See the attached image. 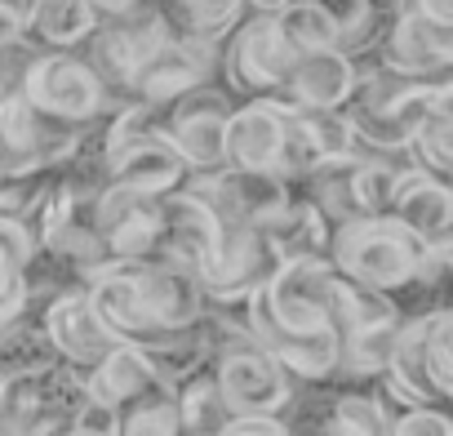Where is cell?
I'll list each match as a JSON object with an SVG mask.
<instances>
[{
	"label": "cell",
	"instance_id": "cell-1",
	"mask_svg": "<svg viewBox=\"0 0 453 436\" xmlns=\"http://www.w3.org/2000/svg\"><path fill=\"white\" fill-rule=\"evenodd\" d=\"M329 263L387 294L409 285H435V276H444L435 250L404 223H395L391 214H356L338 223L329 241Z\"/></svg>",
	"mask_w": 453,
	"mask_h": 436
},
{
	"label": "cell",
	"instance_id": "cell-2",
	"mask_svg": "<svg viewBox=\"0 0 453 436\" xmlns=\"http://www.w3.org/2000/svg\"><path fill=\"white\" fill-rule=\"evenodd\" d=\"M169 36H173V27L160 10V0H138V5H129L120 14H103L98 27L89 32V41L81 45V54L107 85L111 103H125L138 67L151 63Z\"/></svg>",
	"mask_w": 453,
	"mask_h": 436
},
{
	"label": "cell",
	"instance_id": "cell-3",
	"mask_svg": "<svg viewBox=\"0 0 453 436\" xmlns=\"http://www.w3.org/2000/svg\"><path fill=\"white\" fill-rule=\"evenodd\" d=\"M19 90L45 116H58V121H72V125H94L116 107L107 85L98 81V72L85 63L81 50H41L23 67Z\"/></svg>",
	"mask_w": 453,
	"mask_h": 436
},
{
	"label": "cell",
	"instance_id": "cell-4",
	"mask_svg": "<svg viewBox=\"0 0 453 436\" xmlns=\"http://www.w3.org/2000/svg\"><path fill=\"white\" fill-rule=\"evenodd\" d=\"M294 63H298V50L285 41L276 14H254V19H241V27L226 36L222 76L232 94L263 98V94L285 90Z\"/></svg>",
	"mask_w": 453,
	"mask_h": 436
},
{
	"label": "cell",
	"instance_id": "cell-5",
	"mask_svg": "<svg viewBox=\"0 0 453 436\" xmlns=\"http://www.w3.org/2000/svg\"><path fill=\"white\" fill-rule=\"evenodd\" d=\"M209 370H213L226 405H232V414H285L303 387L267 343L222 352L209 361Z\"/></svg>",
	"mask_w": 453,
	"mask_h": 436
},
{
	"label": "cell",
	"instance_id": "cell-6",
	"mask_svg": "<svg viewBox=\"0 0 453 436\" xmlns=\"http://www.w3.org/2000/svg\"><path fill=\"white\" fill-rule=\"evenodd\" d=\"M236 107L226 85H200L169 107H160V134L187 160V169H218L226 165V112Z\"/></svg>",
	"mask_w": 453,
	"mask_h": 436
},
{
	"label": "cell",
	"instance_id": "cell-7",
	"mask_svg": "<svg viewBox=\"0 0 453 436\" xmlns=\"http://www.w3.org/2000/svg\"><path fill=\"white\" fill-rule=\"evenodd\" d=\"M222 54H226V41H209V36H169L165 50L138 67L134 85H129V98L138 103H151V107H169L173 98L200 90V85H213V76L222 72ZM125 98V103H129Z\"/></svg>",
	"mask_w": 453,
	"mask_h": 436
},
{
	"label": "cell",
	"instance_id": "cell-8",
	"mask_svg": "<svg viewBox=\"0 0 453 436\" xmlns=\"http://www.w3.org/2000/svg\"><path fill=\"white\" fill-rule=\"evenodd\" d=\"M285 259L254 223H222V250L204 272V303H250Z\"/></svg>",
	"mask_w": 453,
	"mask_h": 436
},
{
	"label": "cell",
	"instance_id": "cell-9",
	"mask_svg": "<svg viewBox=\"0 0 453 436\" xmlns=\"http://www.w3.org/2000/svg\"><path fill=\"white\" fill-rule=\"evenodd\" d=\"M182 187L196 191L222 223H254V228L294 196V183H285L280 174H250V169H236V165L191 169Z\"/></svg>",
	"mask_w": 453,
	"mask_h": 436
},
{
	"label": "cell",
	"instance_id": "cell-10",
	"mask_svg": "<svg viewBox=\"0 0 453 436\" xmlns=\"http://www.w3.org/2000/svg\"><path fill=\"white\" fill-rule=\"evenodd\" d=\"M94 232L103 237L111 259H147L160 241V196H147L125 183H107L94 200H85Z\"/></svg>",
	"mask_w": 453,
	"mask_h": 436
},
{
	"label": "cell",
	"instance_id": "cell-11",
	"mask_svg": "<svg viewBox=\"0 0 453 436\" xmlns=\"http://www.w3.org/2000/svg\"><path fill=\"white\" fill-rule=\"evenodd\" d=\"M222 250V218L187 187L160 196V241H156V254L196 272L204 281V272L213 268Z\"/></svg>",
	"mask_w": 453,
	"mask_h": 436
},
{
	"label": "cell",
	"instance_id": "cell-12",
	"mask_svg": "<svg viewBox=\"0 0 453 436\" xmlns=\"http://www.w3.org/2000/svg\"><path fill=\"white\" fill-rule=\"evenodd\" d=\"M41 321H45V334H50L58 361H67L76 370H94L120 343V334L98 316L85 285H72V290H58L54 299H45Z\"/></svg>",
	"mask_w": 453,
	"mask_h": 436
},
{
	"label": "cell",
	"instance_id": "cell-13",
	"mask_svg": "<svg viewBox=\"0 0 453 436\" xmlns=\"http://www.w3.org/2000/svg\"><path fill=\"white\" fill-rule=\"evenodd\" d=\"M285 138V107L276 98H245L226 112V165L250 174H276Z\"/></svg>",
	"mask_w": 453,
	"mask_h": 436
},
{
	"label": "cell",
	"instance_id": "cell-14",
	"mask_svg": "<svg viewBox=\"0 0 453 436\" xmlns=\"http://www.w3.org/2000/svg\"><path fill=\"white\" fill-rule=\"evenodd\" d=\"M351 90H356V58L334 45V50L298 54L285 90L267 98H276L280 107H347Z\"/></svg>",
	"mask_w": 453,
	"mask_h": 436
},
{
	"label": "cell",
	"instance_id": "cell-15",
	"mask_svg": "<svg viewBox=\"0 0 453 436\" xmlns=\"http://www.w3.org/2000/svg\"><path fill=\"white\" fill-rule=\"evenodd\" d=\"M85 290H89L98 316H103L120 339L142 343V339L160 334L156 321H151V308H147V299H142V290H138V276H134V263H129V259H107L103 268H94L89 281H85Z\"/></svg>",
	"mask_w": 453,
	"mask_h": 436
},
{
	"label": "cell",
	"instance_id": "cell-16",
	"mask_svg": "<svg viewBox=\"0 0 453 436\" xmlns=\"http://www.w3.org/2000/svg\"><path fill=\"white\" fill-rule=\"evenodd\" d=\"M378 67L404 76V81H440L444 72H453L444 58H440V45H435V23H426L418 10H400L391 14L378 50L369 54Z\"/></svg>",
	"mask_w": 453,
	"mask_h": 436
},
{
	"label": "cell",
	"instance_id": "cell-17",
	"mask_svg": "<svg viewBox=\"0 0 453 436\" xmlns=\"http://www.w3.org/2000/svg\"><path fill=\"white\" fill-rule=\"evenodd\" d=\"M395 223H404L413 237H422L426 245H435L444 232H453V183L435 169L413 165L400 178V191L387 209Z\"/></svg>",
	"mask_w": 453,
	"mask_h": 436
},
{
	"label": "cell",
	"instance_id": "cell-18",
	"mask_svg": "<svg viewBox=\"0 0 453 436\" xmlns=\"http://www.w3.org/2000/svg\"><path fill=\"white\" fill-rule=\"evenodd\" d=\"M107 174L111 183H125V187H138L147 196H169L187 183V160L173 152V143L165 134H147L120 152L107 156Z\"/></svg>",
	"mask_w": 453,
	"mask_h": 436
},
{
	"label": "cell",
	"instance_id": "cell-19",
	"mask_svg": "<svg viewBox=\"0 0 453 436\" xmlns=\"http://www.w3.org/2000/svg\"><path fill=\"white\" fill-rule=\"evenodd\" d=\"M258 228L267 232V241L276 245L280 259H329L334 223L320 214V205L307 200L303 191H294L280 209H272Z\"/></svg>",
	"mask_w": 453,
	"mask_h": 436
},
{
	"label": "cell",
	"instance_id": "cell-20",
	"mask_svg": "<svg viewBox=\"0 0 453 436\" xmlns=\"http://www.w3.org/2000/svg\"><path fill=\"white\" fill-rule=\"evenodd\" d=\"M85 387H89L94 396H103L107 405L125 409V405L142 401L147 392H156V387H165V383H160V374L151 370L142 343L120 339V343H116L94 370H85Z\"/></svg>",
	"mask_w": 453,
	"mask_h": 436
},
{
	"label": "cell",
	"instance_id": "cell-21",
	"mask_svg": "<svg viewBox=\"0 0 453 436\" xmlns=\"http://www.w3.org/2000/svg\"><path fill=\"white\" fill-rule=\"evenodd\" d=\"M27 41L36 50H81L89 32L98 27L94 0H19Z\"/></svg>",
	"mask_w": 453,
	"mask_h": 436
},
{
	"label": "cell",
	"instance_id": "cell-22",
	"mask_svg": "<svg viewBox=\"0 0 453 436\" xmlns=\"http://www.w3.org/2000/svg\"><path fill=\"white\" fill-rule=\"evenodd\" d=\"M404 316H387V321H369L356 330H342V356L334 378H351V383H373L378 374H387L395 339H400Z\"/></svg>",
	"mask_w": 453,
	"mask_h": 436
},
{
	"label": "cell",
	"instance_id": "cell-23",
	"mask_svg": "<svg viewBox=\"0 0 453 436\" xmlns=\"http://www.w3.org/2000/svg\"><path fill=\"white\" fill-rule=\"evenodd\" d=\"M142 352H147L151 370L160 374V383L173 387V392L209 365V343H204L200 321L196 325H182V330H160V334L142 339Z\"/></svg>",
	"mask_w": 453,
	"mask_h": 436
},
{
	"label": "cell",
	"instance_id": "cell-24",
	"mask_svg": "<svg viewBox=\"0 0 453 436\" xmlns=\"http://www.w3.org/2000/svg\"><path fill=\"white\" fill-rule=\"evenodd\" d=\"M160 10L173 27V36H209L226 41L241 19H245V0H160Z\"/></svg>",
	"mask_w": 453,
	"mask_h": 436
},
{
	"label": "cell",
	"instance_id": "cell-25",
	"mask_svg": "<svg viewBox=\"0 0 453 436\" xmlns=\"http://www.w3.org/2000/svg\"><path fill=\"white\" fill-rule=\"evenodd\" d=\"M320 432H342V436H373V432H391V409L387 401L373 392H334L329 409L316 423Z\"/></svg>",
	"mask_w": 453,
	"mask_h": 436
},
{
	"label": "cell",
	"instance_id": "cell-26",
	"mask_svg": "<svg viewBox=\"0 0 453 436\" xmlns=\"http://www.w3.org/2000/svg\"><path fill=\"white\" fill-rule=\"evenodd\" d=\"M178 414H182V432H200V436H209V432L218 436L222 423L232 418V405H226L209 365L178 387Z\"/></svg>",
	"mask_w": 453,
	"mask_h": 436
},
{
	"label": "cell",
	"instance_id": "cell-27",
	"mask_svg": "<svg viewBox=\"0 0 453 436\" xmlns=\"http://www.w3.org/2000/svg\"><path fill=\"white\" fill-rule=\"evenodd\" d=\"M320 160H329V156H325V147H320V138H316L307 112H303V107H285V138H280L276 174H280L285 183H303Z\"/></svg>",
	"mask_w": 453,
	"mask_h": 436
},
{
	"label": "cell",
	"instance_id": "cell-28",
	"mask_svg": "<svg viewBox=\"0 0 453 436\" xmlns=\"http://www.w3.org/2000/svg\"><path fill=\"white\" fill-rule=\"evenodd\" d=\"M178 432H182V414L173 387H156L142 401L120 409V436H178Z\"/></svg>",
	"mask_w": 453,
	"mask_h": 436
},
{
	"label": "cell",
	"instance_id": "cell-29",
	"mask_svg": "<svg viewBox=\"0 0 453 436\" xmlns=\"http://www.w3.org/2000/svg\"><path fill=\"white\" fill-rule=\"evenodd\" d=\"M285 41L298 50V54H311V50H334L338 45V32L329 23V14L316 5V0H294L289 10L276 14Z\"/></svg>",
	"mask_w": 453,
	"mask_h": 436
},
{
	"label": "cell",
	"instance_id": "cell-30",
	"mask_svg": "<svg viewBox=\"0 0 453 436\" xmlns=\"http://www.w3.org/2000/svg\"><path fill=\"white\" fill-rule=\"evenodd\" d=\"M413 160L422 169L449 174L453 169V116H431L413 138Z\"/></svg>",
	"mask_w": 453,
	"mask_h": 436
},
{
	"label": "cell",
	"instance_id": "cell-31",
	"mask_svg": "<svg viewBox=\"0 0 453 436\" xmlns=\"http://www.w3.org/2000/svg\"><path fill=\"white\" fill-rule=\"evenodd\" d=\"M72 436H120V409L107 405L103 396L85 392V401L72 409Z\"/></svg>",
	"mask_w": 453,
	"mask_h": 436
},
{
	"label": "cell",
	"instance_id": "cell-32",
	"mask_svg": "<svg viewBox=\"0 0 453 436\" xmlns=\"http://www.w3.org/2000/svg\"><path fill=\"white\" fill-rule=\"evenodd\" d=\"M395 436H453V414L435 409V405H404L391 418Z\"/></svg>",
	"mask_w": 453,
	"mask_h": 436
},
{
	"label": "cell",
	"instance_id": "cell-33",
	"mask_svg": "<svg viewBox=\"0 0 453 436\" xmlns=\"http://www.w3.org/2000/svg\"><path fill=\"white\" fill-rule=\"evenodd\" d=\"M19 312H27V272L0 250V321H14Z\"/></svg>",
	"mask_w": 453,
	"mask_h": 436
},
{
	"label": "cell",
	"instance_id": "cell-34",
	"mask_svg": "<svg viewBox=\"0 0 453 436\" xmlns=\"http://www.w3.org/2000/svg\"><path fill=\"white\" fill-rule=\"evenodd\" d=\"M294 432L285 414H232L218 436H285Z\"/></svg>",
	"mask_w": 453,
	"mask_h": 436
},
{
	"label": "cell",
	"instance_id": "cell-35",
	"mask_svg": "<svg viewBox=\"0 0 453 436\" xmlns=\"http://www.w3.org/2000/svg\"><path fill=\"white\" fill-rule=\"evenodd\" d=\"M45 174H10V169H0V214H23L27 200L36 196Z\"/></svg>",
	"mask_w": 453,
	"mask_h": 436
},
{
	"label": "cell",
	"instance_id": "cell-36",
	"mask_svg": "<svg viewBox=\"0 0 453 436\" xmlns=\"http://www.w3.org/2000/svg\"><path fill=\"white\" fill-rule=\"evenodd\" d=\"M27 23H23V5L19 0H0V50H10L14 41H23Z\"/></svg>",
	"mask_w": 453,
	"mask_h": 436
},
{
	"label": "cell",
	"instance_id": "cell-37",
	"mask_svg": "<svg viewBox=\"0 0 453 436\" xmlns=\"http://www.w3.org/2000/svg\"><path fill=\"white\" fill-rule=\"evenodd\" d=\"M431 116H453V72L431 81Z\"/></svg>",
	"mask_w": 453,
	"mask_h": 436
},
{
	"label": "cell",
	"instance_id": "cell-38",
	"mask_svg": "<svg viewBox=\"0 0 453 436\" xmlns=\"http://www.w3.org/2000/svg\"><path fill=\"white\" fill-rule=\"evenodd\" d=\"M413 10L435 27H453V0H413Z\"/></svg>",
	"mask_w": 453,
	"mask_h": 436
},
{
	"label": "cell",
	"instance_id": "cell-39",
	"mask_svg": "<svg viewBox=\"0 0 453 436\" xmlns=\"http://www.w3.org/2000/svg\"><path fill=\"white\" fill-rule=\"evenodd\" d=\"M431 250H435V259H440L444 276H453V232H444V237H440V241H435Z\"/></svg>",
	"mask_w": 453,
	"mask_h": 436
},
{
	"label": "cell",
	"instance_id": "cell-40",
	"mask_svg": "<svg viewBox=\"0 0 453 436\" xmlns=\"http://www.w3.org/2000/svg\"><path fill=\"white\" fill-rule=\"evenodd\" d=\"M245 5H250L254 14H280V10L294 5V0H245Z\"/></svg>",
	"mask_w": 453,
	"mask_h": 436
},
{
	"label": "cell",
	"instance_id": "cell-41",
	"mask_svg": "<svg viewBox=\"0 0 453 436\" xmlns=\"http://www.w3.org/2000/svg\"><path fill=\"white\" fill-rule=\"evenodd\" d=\"M435 45H440V58L453 67V27H435Z\"/></svg>",
	"mask_w": 453,
	"mask_h": 436
},
{
	"label": "cell",
	"instance_id": "cell-42",
	"mask_svg": "<svg viewBox=\"0 0 453 436\" xmlns=\"http://www.w3.org/2000/svg\"><path fill=\"white\" fill-rule=\"evenodd\" d=\"M129 5H138V0H94L98 19H103V14H120V10H129Z\"/></svg>",
	"mask_w": 453,
	"mask_h": 436
},
{
	"label": "cell",
	"instance_id": "cell-43",
	"mask_svg": "<svg viewBox=\"0 0 453 436\" xmlns=\"http://www.w3.org/2000/svg\"><path fill=\"white\" fill-rule=\"evenodd\" d=\"M382 10H391V14H400V10H413V0H378Z\"/></svg>",
	"mask_w": 453,
	"mask_h": 436
},
{
	"label": "cell",
	"instance_id": "cell-44",
	"mask_svg": "<svg viewBox=\"0 0 453 436\" xmlns=\"http://www.w3.org/2000/svg\"><path fill=\"white\" fill-rule=\"evenodd\" d=\"M0 90H10V81H5V67H0Z\"/></svg>",
	"mask_w": 453,
	"mask_h": 436
},
{
	"label": "cell",
	"instance_id": "cell-45",
	"mask_svg": "<svg viewBox=\"0 0 453 436\" xmlns=\"http://www.w3.org/2000/svg\"><path fill=\"white\" fill-rule=\"evenodd\" d=\"M444 178H449V183H453V169H449V174H444Z\"/></svg>",
	"mask_w": 453,
	"mask_h": 436
},
{
	"label": "cell",
	"instance_id": "cell-46",
	"mask_svg": "<svg viewBox=\"0 0 453 436\" xmlns=\"http://www.w3.org/2000/svg\"><path fill=\"white\" fill-rule=\"evenodd\" d=\"M0 330H5V321H0Z\"/></svg>",
	"mask_w": 453,
	"mask_h": 436
}]
</instances>
